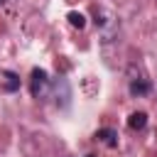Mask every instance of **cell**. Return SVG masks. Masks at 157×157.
Wrapping results in <instances>:
<instances>
[{
  "label": "cell",
  "mask_w": 157,
  "mask_h": 157,
  "mask_svg": "<svg viewBox=\"0 0 157 157\" xmlns=\"http://www.w3.org/2000/svg\"><path fill=\"white\" fill-rule=\"evenodd\" d=\"M86 157H96V155H86Z\"/></svg>",
  "instance_id": "7"
},
{
  "label": "cell",
  "mask_w": 157,
  "mask_h": 157,
  "mask_svg": "<svg viewBox=\"0 0 157 157\" xmlns=\"http://www.w3.org/2000/svg\"><path fill=\"white\" fill-rule=\"evenodd\" d=\"M29 93H32V98H47L49 96V76L39 66L32 69V74H29Z\"/></svg>",
  "instance_id": "1"
},
{
  "label": "cell",
  "mask_w": 157,
  "mask_h": 157,
  "mask_svg": "<svg viewBox=\"0 0 157 157\" xmlns=\"http://www.w3.org/2000/svg\"><path fill=\"white\" fill-rule=\"evenodd\" d=\"M145 125H147V113H142V110L130 113V118H128V128L130 130H142Z\"/></svg>",
  "instance_id": "5"
},
{
  "label": "cell",
  "mask_w": 157,
  "mask_h": 157,
  "mask_svg": "<svg viewBox=\"0 0 157 157\" xmlns=\"http://www.w3.org/2000/svg\"><path fill=\"white\" fill-rule=\"evenodd\" d=\"M0 88L5 91V93H15V91H20V76L15 74V71H0Z\"/></svg>",
  "instance_id": "2"
},
{
  "label": "cell",
  "mask_w": 157,
  "mask_h": 157,
  "mask_svg": "<svg viewBox=\"0 0 157 157\" xmlns=\"http://www.w3.org/2000/svg\"><path fill=\"white\" fill-rule=\"evenodd\" d=\"M152 91V83L150 81H145V78H132L130 81V93L132 96H147Z\"/></svg>",
  "instance_id": "4"
},
{
  "label": "cell",
  "mask_w": 157,
  "mask_h": 157,
  "mask_svg": "<svg viewBox=\"0 0 157 157\" xmlns=\"http://www.w3.org/2000/svg\"><path fill=\"white\" fill-rule=\"evenodd\" d=\"M66 20L71 22V27H78V29H83V27H86V15H83V12L71 10V12L66 15Z\"/></svg>",
  "instance_id": "6"
},
{
  "label": "cell",
  "mask_w": 157,
  "mask_h": 157,
  "mask_svg": "<svg viewBox=\"0 0 157 157\" xmlns=\"http://www.w3.org/2000/svg\"><path fill=\"white\" fill-rule=\"evenodd\" d=\"M96 137H98L103 145H108V147H118V132H115L113 128H101V130L96 132Z\"/></svg>",
  "instance_id": "3"
},
{
  "label": "cell",
  "mask_w": 157,
  "mask_h": 157,
  "mask_svg": "<svg viewBox=\"0 0 157 157\" xmlns=\"http://www.w3.org/2000/svg\"><path fill=\"white\" fill-rule=\"evenodd\" d=\"M2 2H5V0H0V5H2Z\"/></svg>",
  "instance_id": "8"
}]
</instances>
